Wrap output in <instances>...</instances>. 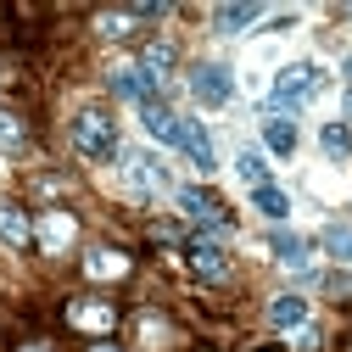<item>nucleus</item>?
<instances>
[{
    "label": "nucleus",
    "instance_id": "obj_1",
    "mask_svg": "<svg viewBox=\"0 0 352 352\" xmlns=\"http://www.w3.org/2000/svg\"><path fill=\"white\" fill-rule=\"evenodd\" d=\"M324 90V67H314V62H285L280 73H274V84H269V107L280 112V118H291V112H302L307 101H314Z\"/></svg>",
    "mask_w": 352,
    "mask_h": 352
},
{
    "label": "nucleus",
    "instance_id": "obj_2",
    "mask_svg": "<svg viewBox=\"0 0 352 352\" xmlns=\"http://www.w3.org/2000/svg\"><path fill=\"white\" fill-rule=\"evenodd\" d=\"M73 151H78L84 162H112V157H123L112 118H107V112H96V107H84V112L73 118Z\"/></svg>",
    "mask_w": 352,
    "mask_h": 352
},
{
    "label": "nucleus",
    "instance_id": "obj_3",
    "mask_svg": "<svg viewBox=\"0 0 352 352\" xmlns=\"http://www.w3.org/2000/svg\"><path fill=\"white\" fill-rule=\"evenodd\" d=\"M190 96L201 101V107H230L235 101V73L224 67V62H196L190 67Z\"/></svg>",
    "mask_w": 352,
    "mask_h": 352
},
{
    "label": "nucleus",
    "instance_id": "obj_4",
    "mask_svg": "<svg viewBox=\"0 0 352 352\" xmlns=\"http://www.w3.org/2000/svg\"><path fill=\"white\" fill-rule=\"evenodd\" d=\"M173 201H179V212L190 218V224H201V230H224V224H230L224 201H218L212 190H201V185H179V190H173Z\"/></svg>",
    "mask_w": 352,
    "mask_h": 352
},
{
    "label": "nucleus",
    "instance_id": "obj_5",
    "mask_svg": "<svg viewBox=\"0 0 352 352\" xmlns=\"http://www.w3.org/2000/svg\"><path fill=\"white\" fill-rule=\"evenodd\" d=\"M185 263L201 280H230V252H224V241H212V235H196L185 246Z\"/></svg>",
    "mask_w": 352,
    "mask_h": 352
},
{
    "label": "nucleus",
    "instance_id": "obj_6",
    "mask_svg": "<svg viewBox=\"0 0 352 352\" xmlns=\"http://www.w3.org/2000/svg\"><path fill=\"white\" fill-rule=\"evenodd\" d=\"M123 179L151 196V190H168V168H162V157H151V151H123Z\"/></svg>",
    "mask_w": 352,
    "mask_h": 352
},
{
    "label": "nucleus",
    "instance_id": "obj_7",
    "mask_svg": "<svg viewBox=\"0 0 352 352\" xmlns=\"http://www.w3.org/2000/svg\"><path fill=\"white\" fill-rule=\"evenodd\" d=\"M107 90H112V96H123V101H135V107L157 101V84L140 73V62H123V67H112V73H107Z\"/></svg>",
    "mask_w": 352,
    "mask_h": 352
},
{
    "label": "nucleus",
    "instance_id": "obj_8",
    "mask_svg": "<svg viewBox=\"0 0 352 352\" xmlns=\"http://www.w3.org/2000/svg\"><path fill=\"white\" fill-rule=\"evenodd\" d=\"M140 129H146L151 140H162V146H179L185 118L173 112V107H162V101H146V107H140Z\"/></svg>",
    "mask_w": 352,
    "mask_h": 352
},
{
    "label": "nucleus",
    "instance_id": "obj_9",
    "mask_svg": "<svg viewBox=\"0 0 352 352\" xmlns=\"http://www.w3.org/2000/svg\"><path fill=\"white\" fill-rule=\"evenodd\" d=\"M179 151L190 157V168H196V173H212V168H218V146H212V135H207V123H190V118H185Z\"/></svg>",
    "mask_w": 352,
    "mask_h": 352
},
{
    "label": "nucleus",
    "instance_id": "obj_10",
    "mask_svg": "<svg viewBox=\"0 0 352 352\" xmlns=\"http://www.w3.org/2000/svg\"><path fill=\"white\" fill-rule=\"evenodd\" d=\"M67 324L73 330H90V336H107L118 324V307L112 302H67Z\"/></svg>",
    "mask_w": 352,
    "mask_h": 352
},
{
    "label": "nucleus",
    "instance_id": "obj_11",
    "mask_svg": "<svg viewBox=\"0 0 352 352\" xmlns=\"http://www.w3.org/2000/svg\"><path fill=\"white\" fill-rule=\"evenodd\" d=\"M269 252H274V263H285L291 274H307V263H314V246H307L302 235H291V230H274Z\"/></svg>",
    "mask_w": 352,
    "mask_h": 352
},
{
    "label": "nucleus",
    "instance_id": "obj_12",
    "mask_svg": "<svg viewBox=\"0 0 352 352\" xmlns=\"http://www.w3.org/2000/svg\"><path fill=\"white\" fill-rule=\"evenodd\" d=\"M151 17H162V6H123V12H107L96 28L107 34V39H129L140 23H151Z\"/></svg>",
    "mask_w": 352,
    "mask_h": 352
},
{
    "label": "nucleus",
    "instance_id": "obj_13",
    "mask_svg": "<svg viewBox=\"0 0 352 352\" xmlns=\"http://www.w3.org/2000/svg\"><path fill=\"white\" fill-rule=\"evenodd\" d=\"M73 235H78V230H73V218H67V212H39V230H34V241L45 246L51 257H56V252H67V246H73Z\"/></svg>",
    "mask_w": 352,
    "mask_h": 352
},
{
    "label": "nucleus",
    "instance_id": "obj_14",
    "mask_svg": "<svg viewBox=\"0 0 352 352\" xmlns=\"http://www.w3.org/2000/svg\"><path fill=\"white\" fill-rule=\"evenodd\" d=\"M269 324L274 330H307V296H296V291L274 296L269 302Z\"/></svg>",
    "mask_w": 352,
    "mask_h": 352
},
{
    "label": "nucleus",
    "instance_id": "obj_15",
    "mask_svg": "<svg viewBox=\"0 0 352 352\" xmlns=\"http://www.w3.org/2000/svg\"><path fill=\"white\" fill-rule=\"evenodd\" d=\"M173 67H179V51H173L168 39H157V45H146V51H140V73H146L151 84H162Z\"/></svg>",
    "mask_w": 352,
    "mask_h": 352
},
{
    "label": "nucleus",
    "instance_id": "obj_16",
    "mask_svg": "<svg viewBox=\"0 0 352 352\" xmlns=\"http://www.w3.org/2000/svg\"><path fill=\"white\" fill-rule=\"evenodd\" d=\"M263 146H269L274 157H291L296 151V123L280 118V112H269V118H263Z\"/></svg>",
    "mask_w": 352,
    "mask_h": 352
},
{
    "label": "nucleus",
    "instance_id": "obj_17",
    "mask_svg": "<svg viewBox=\"0 0 352 352\" xmlns=\"http://www.w3.org/2000/svg\"><path fill=\"white\" fill-rule=\"evenodd\" d=\"M84 274H90V280H123L129 274V257L112 252V246H96L90 257H84Z\"/></svg>",
    "mask_w": 352,
    "mask_h": 352
},
{
    "label": "nucleus",
    "instance_id": "obj_18",
    "mask_svg": "<svg viewBox=\"0 0 352 352\" xmlns=\"http://www.w3.org/2000/svg\"><path fill=\"white\" fill-rule=\"evenodd\" d=\"M0 241H6V246H28V241H34L28 212H23V207H12V201H0Z\"/></svg>",
    "mask_w": 352,
    "mask_h": 352
},
{
    "label": "nucleus",
    "instance_id": "obj_19",
    "mask_svg": "<svg viewBox=\"0 0 352 352\" xmlns=\"http://www.w3.org/2000/svg\"><path fill=\"white\" fill-rule=\"evenodd\" d=\"M235 179L252 185V190H257V185H274V179H269V157L252 151V146H241V151H235Z\"/></svg>",
    "mask_w": 352,
    "mask_h": 352
},
{
    "label": "nucleus",
    "instance_id": "obj_20",
    "mask_svg": "<svg viewBox=\"0 0 352 352\" xmlns=\"http://www.w3.org/2000/svg\"><path fill=\"white\" fill-rule=\"evenodd\" d=\"M252 207H257L263 218H274V224H285V218H291V196H285L280 185H257V190H252Z\"/></svg>",
    "mask_w": 352,
    "mask_h": 352
},
{
    "label": "nucleus",
    "instance_id": "obj_21",
    "mask_svg": "<svg viewBox=\"0 0 352 352\" xmlns=\"http://www.w3.org/2000/svg\"><path fill=\"white\" fill-rule=\"evenodd\" d=\"M319 151H324L330 162H346V157H352V129H346V123H319Z\"/></svg>",
    "mask_w": 352,
    "mask_h": 352
},
{
    "label": "nucleus",
    "instance_id": "obj_22",
    "mask_svg": "<svg viewBox=\"0 0 352 352\" xmlns=\"http://www.w3.org/2000/svg\"><path fill=\"white\" fill-rule=\"evenodd\" d=\"M257 17H263V6H218V12H212L218 34H246Z\"/></svg>",
    "mask_w": 352,
    "mask_h": 352
},
{
    "label": "nucleus",
    "instance_id": "obj_23",
    "mask_svg": "<svg viewBox=\"0 0 352 352\" xmlns=\"http://www.w3.org/2000/svg\"><path fill=\"white\" fill-rule=\"evenodd\" d=\"M324 252L341 257V263H352V224H330L324 230Z\"/></svg>",
    "mask_w": 352,
    "mask_h": 352
},
{
    "label": "nucleus",
    "instance_id": "obj_24",
    "mask_svg": "<svg viewBox=\"0 0 352 352\" xmlns=\"http://www.w3.org/2000/svg\"><path fill=\"white\" fill-rule=\"evenodd\" d=\"M23 146V123L12 112H0V151H17Z\"/></svg>",
    "mask_w": 352,
    "mask_h": 352
},
{
    "label": "nucleus",
    "instance_id": "obj_25",
    "mask_svg": "<svg viewBox=\"0 0 352 352\" xmlns=\"http://www.w3.org/2000/svg\"><path fill=\"white\" fill-rule=\"evenodd\" d=\"M341 123H352V84H346V96H341Z\"/></svg>",
    "mask_w": 352,
    "mask_h": 352
},
{
    "label": "nucleus",
    "instance_id": "obj_26",
    "mask_svg": "<svg viewBox=\"0 0 352 352\" xmlns=\"http://www.w3.org/2000/svg\"><path fill=\"white\" fill-rule=\"evenodd\" d=\"M341 73H346V84H352V56H346V62H341Z\"/></svg>",
    "mask_w": 352,
    "mask_h": 352
},
{
    "label": "nucleus",
    "instance_id": "obj_27",
    "mask_svg": "<svg viewBox=\"0 0 352 352\" xmlns=\"http://www.w3.org/2000/svg\"><path fill=\"white\" fill-rule=\"evenodd\" d=\"M257 352H285V346H257Z\"/></svg>",
    "mask_w": 352,
    "mask_h": 352
},
{
    "label": "nucleus",
    "instance_id": "obj_28",
    "mask_svg": "<svg viewBox=\"0 0 352 352\" xmlns=\"http://www.w3.org/2000/svg\"><path fill=\"white\" fill-rule=\"evenodd\" d=\"M90 352H118V346H90Z\"/></svg>",
    "mask_w": 352,
    "mask_h": 352
},
{
    "label": "nucleus",
    "instance_id": "obj_29",
    "mask_svg": "<svg viewBox=\"0 0 352 352\" xmlns=\"http://www.w3.org/2000/svg\"><path fill=\"white\" fill-rule=\"evenodd\" d=\"M23 352H39V346H23Z\"/></svg>",
    "mask_w": 352,
    "mask_h": 352
}]
</instances>
